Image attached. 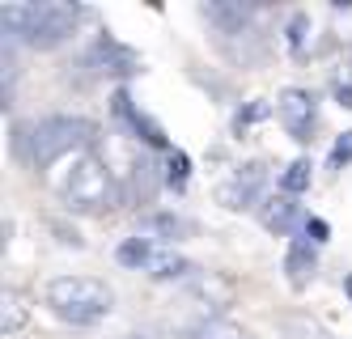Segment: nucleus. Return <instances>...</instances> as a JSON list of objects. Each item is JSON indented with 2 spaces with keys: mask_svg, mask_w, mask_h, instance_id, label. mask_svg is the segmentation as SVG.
<instances>
[{
  "mask_svg": "<svg viewBox=\"0 0 352 339\" xmlns=\"http://www.w3.org/2000/svg\"><path fill=\"white\" fill-rule=\"evenodd\" d=\"M81 25V5H68V0H47V5H34V17L26 25L21 43H30L38 51H52L60 43H68Z\"/></svg>",
  "mask_w": 352,
  "mask_h": 339,
  "instance_id": "nucleus-4",
  "label": "nucleus"
},
{
  "mask_svg": "<svg viewBox=\"0 0 352 339\" xmlns=\"http://www.w3.org/2000/svg\"><path fill=\"white\" fill-rule=\"evenodd\" d=\"M191 339H242V331L225 318V314H208V318H199L191 327Z\"/></svg>",
  "mask_w": 352,
  "mask_h": 339,
  "instance_id": "nucleus-21",
  "label": "nucleus"
},
{
  "mask_svg": "<svg viewBox=\"0 0 352 339\" xmlns=\"http://www.w3.org/2000/svg\"><path fill=\"white\" fill-rule=\"evenodd\" d=\"M310 39H314V17L310 13H293L285 21V47L293 51V56H306L310 51Z\"/></svg>",
  "mask_w": 352,
  "mask_h": 339,
  "instance_id": "nucleus-17",
  "label": "nucleus"
},
{
  "mask_svg": "<svg viewBox=\"0 0 352 339\" xmlns=\"http://www.w3.org/2000/svg\"><path fill=\"white\" fill-rule=\"evenodd\" d=\"M352 162V127L344 136H336V144H331V153H327V170H344Z\"/></svg>",
  "mask_w": 352,
  "mask_h": 339,
  "instance_id": "nucleus-22",
  "label": "nucleus"
},
{
  "mask_svg": "<svg viewBox=\"0 0 352 339\" xmlns=\"http://www.w3.org/2000/svg\"><path fill=\"white\" fill-rule=\"evenodd\" d=\"M26 322H30V297L21 289H5L0 293V327H5V335L21 331Z\"/></svg>",
  "mask_w": 352,
  "mask_h": 339,
  "instance_id": "nucleus-15",
  "label": "nucleus"
},
{
  "mask_svg": "<svg viewBox=\"0 0 352 339\" xmlns=\"http://www.w3.org/2000/svg\"><path fill=\"white\" fill-rule=\"evenodd\" d=\"M301 233H306V238H310L314 246H322L327 238H331V225H327L322 217H306V225H301Z\"/></svg>",
  "mask_w": 352,
  "mask_h": 339,
  "instance_id": "nucleus-25",
  "label": "nucleus"
},
{
  "mask_svg": "<svg viewBox=\"0 0 352 339\" xmlns=\"http://www.w3.org/2000/svg\"><path fill=\"white\" fill-rule=\"evenodd\" d=\"M263 182H267V166L263 162H246V166L234 170L230 182L217 187V199L225 208H234V212H238V208H259L263 204Z\"/></svg>",
  "mask_w": 352,
  "mask_h": 339,
  "instance_id": "nucleus-6",
  "label": "nucleus"
},
{
  "mask_svg": "<svg viewBox=\"0 0 352 339\" xmlns=\"http://www.w3.org/2000/svg\"><path fill=\"white\" fill-rule=\"evenodd\" d=\"M162 178H166V187H174V191H183V187H187V178H191V157H187L183 149H170V153H166Z\"/></svg>",
  "mask_w": 352,
  "mask_h": 339,
  "instance_id": "nucleus-20",
  "label": "nucleus"
},
{
  "mask_svg": "<svg viewBox=\"0 0 352 339\" xmlns=\"http://www.w3.org/2000/svg\"><path fill=\"white\" fill-rule=\"evenodd\" d=\"M259 225L267 229V233H301V225H306V212H301V204H297V195H285V191H272V195H263V204H259Z\"/></svg>",
  "mask_w": 352,
  "mask_h": 339,
  "instance_id": "nucleus-7",
  "label": "nucleus"
},
{
  "mask_svg": "<svg viewBox=\"0 0 352 339\" xmlns=\"http://www.w3.org/2000/svg\"><path fill=\"white\" fill-rule=\"evenodd\" d=\"M285 272H289V284L293 289H306L318 272V246L306 238V233H297L289 242V254H285Z\"/></svg>",
  "mask_w": 352,
  "mask_h": 339,
  "instance_id": "nucleus-11",
  "label": "nucleus"
},
{
  "mask_svg": "<svg viewBox=\"0 0 352 339\" xmlns=\"http://www.w3.org/2000/svg\"><path fill=\"white\" fill-rule=\"evenodd\" d=\"M136 233L148 238V242H179L187 233H195V221H187L179 212H144L136 221Z\"/></svg>",
  "mask_w": 352,
  "mask_h": 339,
  "instance_id": "nucleus-10",
  "label": "nucleus"
},
{
  "mask_svg": "<svg viewBox=\"0 0 352 339\" xmlns=\"http://www.w3.org/2000/svg\"><path fill=\"white\" fill-rule=\"evenodd\" d=\"M47 305L72 327H94L111 314L115 293H111V284L98 280V276H56L47 284Z\"/></svg>",
  "mask_w": 352,
  "mask_h": 339,
  "instance_id": "nucleus-3",
  "label": "nucleus"
},
{
  "mask_svg": "<svg viewBox=\"0 0 352 339\" xmlns=\"http://www.w3.org/2000/svg\"><path fill=\"white\" fill-rule=\"evenodd\" d=\"M310 182H314V166H310V157H293V162L280 170V191H285V195L310 191Z\"/></svg>",
  "mask_w": 352,
  "mask_h": 339,
  "instance_id": "nucleus-18",
  "label": "nucleus"
},
{
  "mask_svg": "<svg viewBox=\"0 0 352 339\" xmlns=\"http://www.w3.org/2000/svg\"><path fill=\"white\" fill-rule=\"evenodd\" d=\"M153 254H157V242H148V238H123L115 246V259L123 267H132V272H148V263H153Z\"/></svg>",
  "mask_w": 352,
  "mask_h": 339,
  "instance_id": "nucleus-16",
  "label": "nucleus"
},
{
  "mask_svg": "<svg viewBox=\"0 0 352 339\" xmlns=\"http://www.w3.org/2000/svg\"><path fill=\"white\" fill-rule=\"evenodd\" d=\"M52 229L60 233V242H64V246H77V250L85 246V238H81V233H77V229H68L64 221H52Z\"/></svg>",
  "mask_w": 352,
  "mask_h": 339,
  "instance_id": "nucleus-26",
  "label": "nucleus"
},
{
  "mask_svg": "<svg viewBox=\"0 0 352 339\" xmlns=\"http://www.w3.org/2000/svg\"><path fill=\"white\" fill-rule=\"evenodd\" d=\"M344 293H348V301H352V272L344 276Z\"/></svg>",
  "mask_w": 352,
  "mask_h": 339,
  "instance_id": "nucleus-27",
  "label": "nucleus"
},
{
  "mask_svg": "<svg viewBox=\"0 0 352 339\" xmlns=\"http://www.w3.org/2000/svg\"><path fill=\"white\" fill-rule=\"evenodd\" d=\"M267 115V102H250V107H242L238 115H234V132H246L255 119H263Z\"/></svg>",
  "mask_w": 352,
  "mask_h": 339,
  "instance_id": "nucleus-24",
  "label": "nucleus"
},
{
  "mask_svg": "<svg viewBox=\"0 0 352 339\" xmlns=\"http://www.w3.org/2000/svg\"><path fill=\"white\" fill-rule=\"evenodd\" d=\"M199 267L191 263V259H183L179 250H174V246H157V254H153V263H148V272L144 276H153V280H191Z\"/></svg>",
  "mask_w": 352,
  "mask_h": 339,
  "instance_id": "nucleus-14",
  "label": "nucleus"
},
{
  "mask_svg": "<svg viewBox=\"0 0 352 339\" xmlns=\"http://www.w3.org/2000/svg\"><path fill=\"white\" fill-rule=\"evenodd\" d=\"M115 115L123 119V123H132V132H136V140H144V144H157V149H166V132L148 119L144 111H136L132 107V98H128V89H115ZM170 153V149H166Z\"/></svg>",
  "mask_w": 352,
  "mask_h": 339,
  "instance_id": "nucleus-13",
  "label": "nucleus"
},
{
  "mask_svg": "<svg viewBox=\"0 0 352 339\" xmlns=\"http://www.w3.org/2000/svg\"><path fill=\"white\" fill-rule=\"evenodd\" d=\"M276 327H280V339H327L322 322H314L310 314H285Z\"/></svg>",
  "mask_w": 352,
  "mask_h": 339,
  "instance_id": "nucleus-19",
  "label": "nucleus"
},
{
  "mask_svg": "<svg viewBox=\"0 0 352 339\" xmlns=\"http://www.w3.org/2000/svg\"><path fill=\"white\" fill-rule=\"evenodd\" d=\"M187 289L195 301H204V309H212V314H225V309L234 305V280L221 276V272H195L187 280Z\"/></svg>",
  "mask_w": 352,
  "mask_h": 339,
  "instance_id": "nucleus-8",
  "label": "nucleus"
},
{
  "mask_svg": "<svg viewBox=\"0 0 352 339\" xmlns=\"http://www.w3.org/2000/svg\"><path fill=\"white\" fill-rule=\"evenodd\" d=\"M89 64H98L102 72H123V76H132V72H140V56L132 47H123V43H115L111 34H98V43H94V51H89Z\"/></svg>",
  "mask_w": 352,
  "mask_h": 339,
  "instance_id": "nucleus-9",
  "label": "nucleus"
},
{
  "mask_svg": "<svg viewBox=\"0 0 352 339\" xmlns=\"http://www.w3.org/2000/svg\"><path fill=\"white\" fill-rule=\"evenodd\" d=\"M199 13H204L221 34H242L246 25H250V17H255V9L242 5V0H208Z\"/></svg>",
  "mask_w": 352,
  "mask_h": 339,
  "instance_id": "nucleus-12",
  "label": "nucleus"
},
{
  "mask_svg": "<svg viewBox=\"0 0 352 339\" xmlns=\"http://www.w3.org/2000/svg\"><path fill=\"white\" fill-rule=\"evenodd\" d=\"M276 115H280L285 132L293 140H310L314 123H318V98L310 89H301V85H289V89H280V98H276Z\"/></svg>",
  "mask_w": 352,
  "mask_h": 339,
  "instance_id": "nucleus-5",
  "label": "nucleus"
},
{
  "mask_svg": "<svg viewBox=\"0 0 352 339\" xmlns=\"http://www.w3.org/2000/svg\"><path fill=\"white\" fill-rule=\"evenodd\" d=\"M47 187L60 195L68 212H102V208H111L119 199L115 178L94 149H77L64 162H56L47 170Z\"/></svg>",
  "mask_w": 352,
  "mask_h": 339,
  "instance_id": "nucleus-1",
  "label": "nucleus"
},
{
  "mask_svg": "<svg viewBox=\"0 0 352 339\" xmlns=\"http://www.w3.org/2000/svg\"><path fill=\"white\" fill-rule=\"evenodd\" d=\"M331 94H336L340 107L352 111V68H336V76H331Z\"/></svg>",
  "mask_w": 352,
  "mask_h": 339,
  "instance_id": "nucleus-23",
  "label": "nucleus"
},
{
  "mask_svg": "<svg viewBox=\"0 0 352 339\" xmlns=\"http://www.w3.org/2000/svg\"><path fill=\"white\" fill-rule=\"evenodd\" d=\"M128 339H148V335H128Z\"/></svg>",
  "mask_w": 352,
  "mask_h": 339,
  "instance_id": "nucleus-28",
  "label": "nucleus"
},
{
  "mask_svg": "<svg viewBox=\"0 0 352 339\" xmlns=\"http://www.w3.org/2000/svg\"><path fill=\"white\" fill-rule=\"evenodd\" d=\"M94 132L98 127L89 119H81V115H47V119H34L26 127H17V153L30 166L52 170L56 162L68 157V153L89 149Z\"/></svg>",
  "mask_w": 352,
  "mask_h": 339,
  "instance_id": "nucleus-2",
  "label": "nucleus"
}]
</instances>
